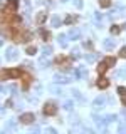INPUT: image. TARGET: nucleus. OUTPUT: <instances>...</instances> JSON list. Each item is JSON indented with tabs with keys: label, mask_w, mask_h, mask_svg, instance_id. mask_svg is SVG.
I'll return each instance as SVG.
<instances>
[{
	"label": "nucleus",
	"mask_w": 126,
	"mask_h": 134,
	"mask_svg": "<svg viewBox=\"0 0 126 134\" xmlns=\"http://www.w3.org/2000/svg\"><path fill=\"white\" fill-rule=\"evenodd\" d=\"M86 61H88V62H94V61H96V57H94L92 54H89L88 57H86Z\"/></svg>",
	"instance_id": "obj_26"
},
{
	"label": "nucleus",
	"mask_w": 126,
	"mask_h": 134,
	"mask_svg": "<svg viewBox=\"0 0 126 134\" xmlns=\"http://www.w3.org/2000/svg\"><path fill=\"white\" fill-rule=\"evenodd\" d=\"M118 92L121 94V96H126V87H123V86H120L118 87Z\"/></svg>",
	"instance_id": "obj_21"
},
{
	"label": "nucleus",
	"mask_w": 126,
	"mask_h": 134,
	"mask_svg": "<svg viewBox=\"0 0 126 134\" xmlns=\"http://www.w3.org/2000/svg\"><path fill=\"white\" fill-rule=\"evenodd\" d=\"M57 64H61V69L62 70H67L71 67V61L67 57H57Z\"/></svg>",
	"instance_id": "obj_4"
},
{
	"label": "nucleus",
	"mask_w": 126,
	"mask_h": 134,
	"mask_svg": "<svg viewBox=\"0 0 126 134\" xmlns=\"http://www.w3.org/2000/svg\"><path fill=\"white\" fill-rule=\"evenodd\" d=\"M56 80H57V82H61V84L69 82V79H67V77H64V76H56Z\"/></svg>",
	"instance_id": "obj_14"
},
{
	"label": "nucleus",
	"mask_w": 126,
	"mask_h": 134,
	"mask_svg": "<svg viewBox=\"0 0 126 134\" xmlns=\"http://www.w3.org/2000/svg\"><path fill=\"white\" fill-rule=\"evenodd\" d=\"M120 55H121V57H123V59H126V47H123V49H121Z\"/></svg>",
	"instance_id": "obj_27"
},
{
	"label": "nucleus",
	"mask_w": 126,
	"mask_h": 134,
	"mask_svg": "<svg viewBox=\"0 0 126 134\" xmlns=\"http://www.w3.org/2000/svg\"><path fill=\"white\" fill-rule=\"evenodd\" d=\"M50 91H52L54 94H61V89H57V87H54V86L50 87Z\"/></svg>",
	"instance_id": "obj_28"
},
{
	"label": "nucleus",
	"mask_w": 126,
	"mask_h": 134,
	"mask_svg": "<svg viewBox=\"0 0 126 134\" xmlns=\"http://www.w3.org/2000/svg\"><path fill=\"white\" fill-rule=\"evenodd\" d=\"M59 24H61L59 17H54V19H52V25H54V27H57V25H59Z\"/></svg>",
	"instance_id": "obj_22"
},
{
	"label": "nucleus",
	"mask_w": 126,
	"mask_h": 134,
	"mask_svg": "<svg viewBox=\"0 0 126 134\" xmlns=\"http://www.w3.org/2000/svg\"><path fill=\"white\" fill-rule=\"evenodd\" d=\"M74 3H76V7H82V2H81V0H74Z\"/></svg>",
	"instance_id": "obj_29"
},
{
	"label": "nucleus",
	"mask_w": 126,
	"mask_h": 134,
	"mask_svg": "<svg viewBox=\"0 0 126 134\" xmlns=\"http://www.w3.org/2000/svg\"><path fill=\"white\" fill-rule=\"evenodd\" d=\"M108 86H109V80H108V79H99L98 80V87H99V89H106Z\"/></svg>",
	"instance_id": "obj_6"
},
{
	"label": "nucleus",
	"mask_w": 126,
	"mask_h": 134,
	"mask_svg": "<svg viewBox=\"0 0 126 134\" xmlns=\"http://www.w3.org/2000/svg\"><path fill=\"white\" fill-rule=\"evenodd\" d=\"M84 47H88V49H91V47H92V44H91V42H84Z\"/></svg>",
	"instance_id": "obj_30"
},
{
	"label": "nucleus",
	"mask_w": 126,
	"mask_h": 134,
	"mask_svg": "<svg viewBox=\"0 0 126 134\" xmlns=\"http://www.w3.org/2000/svg\"><path fill=\"white\" fill-rule=\"evenodd\" d=\"M121 101H123V104L126 106V96H123V99H121Z\"/></svg>",
	"instance_id": "obj_31"
},
{
	"label": "nucleus",
	"mask_w": 126,
	"mask_h": 134,
	"mask_svg": "<svg viewBox=\"0 0 126 134\" xmlns=\"http://www.w3.org/2000/svg\"><path fill=\"white\" fill-rule=\"evenodd\" d=\"M41 35H42L44 40H49V39H50V32H47V30H44V29L41 30Z\"/></svg>",
	"instance_id": "obj_15"
},
{
	"label": "nucleus",
	"mask_w": 126,
	"mask_h": 134,
	"mask_svg": "<svg viewBox=\"0 0 126 134\" xmlns=\"http://www.w3.org/2000/svg\"><path fill=\"white\" fill-rule=\"evenodd\" d=\"M45 20V13H39L37 15V24H42Z\"/></svg>",
	"instance_id": "obj_17"
},
{
	"label": "nucleus",
	"mask_w": 126,
	"mask_h": 134,
	"mask_svg": "<svg viewBox=\"0 0 126 134\" xmlns=\"http://www.w3.org/2000/svg\"><path fill=\"white\" fill-rule=\"evenodd\" d=\"M116 121V116H108V117H104V122H113Z\"/></svg>",
	"instance_id": "obj_18"
},
{
	"label": "nucleus",
	"mask_w": 126,
	"mask_h": 134,
	"mask_svg": "<svg viewBox=\"0 0 126 134\" xmlns=\"http://www.w3.org/2000/svg\"><path fill=\"white\" fill-rule=\"evenodd\" d=\"M20 121H22L24 124H32V122L35 121V117H34V114H32V112H25V114L20 116Z\"/></svg>",
	"instance_id": "obj_2"
},
{
	"label": "nucleus",
	"mask_w": 126,
	"mask_h": 134,
	"mask_svg": "<svg viewBox=\"0 0 126 134\" xmlns=\"http://www.w3.org/2000/svg\"><path fill=\"white\" fill-rule=\"evenodd\" d=\"M106 70H108V65H106V62L103 61V62H101V64L98 65V72H99V74H104Z\"/></svg>",
	"instance_id": "obj_10"
},
{
	"label": "nucleus",
	"mask_w": 126,
	"mask_h": 134,
	"mask_svg": "<svg viewBox=\"0 0 126 134\" xmlns=\"http://www.w3.org/2000/svg\"><path fill=\"white\" fill-rule=\"evenodd\" d=\"M104 62H106L108 67H113L114 64H116V59H114V57H106V59H104Z\"/></svg>",
	"instance_id": "obj_12"
},
{
	"label": "nucleus",
	"mask_w": 126,
	"mask_h": 134,
	"mask_svg": "<svg viewBox=\"0 0 126 134\" xmlns=\"http://www.w3.org/2000/svg\"><path fill=\"white\" fill-rule=\"evenodd\" d=\"M35 52H37V49H35V47H29V49H27V54H29V55H34Z\"/></svg>",
	"instance_id": "obj_20"
},
{
	"label": "nucleus",
	"mask_w": 126,
	"mask_h": 134,
	"mask_svg": "<svg viewBox=\"0 0 126 134\" xmlns=\"http://www.w3.org/2000/svg\"><path fill=\"white\" fill-rule=\"evenodd\" d=\"M62 2H67V0H62Z\"/></svg>",
	"instance_id": "obj_32"
},
{
	"label": "nucleus",
	"mask_w": 126,
	"mask_h": 134,
	"mask_svg": "<svg viewBox=\"0 0 126 134\" xmlns=\"http://www.w3.org/2000/svg\"><path fill=\"white\" fill-rule=\"evenodd\" d=\"M76 20V17H72V15H69V17H66V24H72Z\"/></svg>",
	"instance_id": "obj_23"
},
{
	"label": "nucleus",
	"mask_w": 126,
	"mask_h": 134,
	"mask_svg": "<svg viewBox=\"0 0 126 134\" xmlns=\"http://www.w3.org/2000/svg\"><path fill=\"white\" fill-rule=\"evenodd\" d=\"M7 59H10V61H14V59H17V50L15 49H7Z\"/></svg>",
	"instance_id": "obj_5"
},
{
	"label": "nucleus",
	"mask_w": 126,
	"mask_h": 134,
	"mask_svg": "<svg viewBox=\"0 0 126 134\" xmlns=\"http://www.w3.org/2000/svg\"><path fill=\"white\" fill-rule=\"evenodd\" d=\"M104 106V97H98V99H94V107H103Z\"/></svg>",
	"instance_id": "obj_11"
},
{
	"label": "nucleus",
	"mask_w": 126,
	"mask_h": 134,
	"mask_svg": "<svg viewBox=\"0 0 126 134\" xmlns=\"http://www.w3.org/2000/svg\"><path fill=\"white\" fill-rule=\"evenodd\" d=\"M50 52H52V47H50V45H47V47H44V54H45V55H49Z\"/></svg>",
	"instance_id": "obj_24"
},
{
	"label": "nucleus",
	"mask_w": 126,
	"mask_h": 134,
	"mask_svg": "<svg viewBox=\"0 0 126 134\" xmlns=\"http://www.w3.org/2000/svg\"><path fill=\"white\" fill-rule=\"evenodd\" d=\"M104 49H108V50H111V49L114 47V40H111V39H108V40H104Z\"/></svg>",
	"instance_id": "obj_8"
},
{
	"label": "nucleus",
	"mask_w": 126,
	"mask_h": 134,
	"mask_svg": "<svg viewBox=\"0 0 126 134\" xmlns=\"http://www.w3.org/2000/svg\"><path fill=\"white\" fill-rule=\"evenodd\" d=\"M59 40H61V44H66V35H64V34H59Z\"/></svg>",
	"instance_id": "obj_25"
},
{
	"label": "nucleus",
	"mask_w": 126,
	"mask_h": 134,
	"mask_svg": "<svg viewBox=\"0 0 126 134\" xmlns=\"http://www.w3.org/2000/svg\"><path fill=\"white\" fill-rule=\"evenodd\" d=\"M79 35H81V32H79V30H71V32H69L71 40H77V39H79Z\"/></svg>",
	"instance_id": "obj_9"
},
{
	"label": "nucleus",
	"mask_w": 126,
	"mask_h": 134,
	"mask_svg": "<svg viewBox=\"0 0 126 134\" xmlns=\"http://www.w3.org/2000/svg\"><path fill=\"white\" fill-rule=\"evenodd\" d=\"M17 5H19L17 0H9V3H7V10H15Z\"/></svg>",
	"instance_id": "obj_7"
},
{
	"label": "nucleus",
	"mask_w": 126,
	"mask_h": 134,
	"mask_svg": "<svg viewBox=\"0 0 126 134\" xmlns=\"http://www.w3.org/2000/svg\"><path fill=\"white\" fill-rule=\"evenodd\" d=\"M64 109H72V101H66V102H64Z\"/></svg>",
	"instance_id": "obj_19"
},
{
	"label": "nucleus",
	"mask_w": 126,
	"mask_h": 134,
	"mask_svg": "<svg viewBox=\"0 0 126 134\" xmlns=\"http://www.w3.org/2000/svg\"><path fill=\"white\" fill-rule=\"evenodd\" d=\"M99 7H103V9L111 7V0H99Z\"/></svg>",
	"instance_id": "obj_13"
},
{
	"label": "nucleus",
	"mask_w": 126,
	"mask_h": 134,
	"mask_svg": "<svg viewBox=\"0 0 126 134\" xmlns=\"http://www.w3.org/2000/svg\"><path fill=\"white\" fill-rule=\"evenodd\" d=\"M56 112H57V107H56L54 102H47V104L44 106V114L45 116H54Z\"/></svg>",
	"instance_id": "obj_1"
},
{
	"label": "nucleus",
	"mask_w": 126,
	"mask_h": 134,
	"mask_svg": "<svg viewBox=\"0 0 126 134\" xmlns=\"http://www.w3.org/2000/svg\"><path fill=\"white\" fill-rule=\"evenodd\" d=\"M120 32H121V29H120L118 25H113V27H111V34H113V35H118Z\"/></svg>",
	"instance_id": "obj_16"
},
{
	"label": "nucleus",
	"mask_w": 126,
	"mask_h": 134,
	"mask_svg": "<svg viewBox=\"0 0 126 134\" xmlns=\"http://www.w3.org/2000/svg\"><path fill=\"white\" fill-rule=\"evenodd\" d=\"M20 76V70H17V69H10V70H3L2 72V77H12V79H15V77H19Z\"/></svg>",
	"instance_id": "obj_3"
}]
</instances>
